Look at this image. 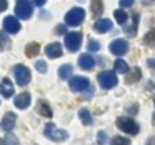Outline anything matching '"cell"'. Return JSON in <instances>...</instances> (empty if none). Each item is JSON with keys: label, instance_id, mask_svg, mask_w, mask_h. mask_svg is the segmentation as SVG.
I'll use <instances>...</instances> for the list:
<instances>
[{"label": "cell", "instance_id": "cell-1", "mask_svg": "<svg viewBox=\"0 0 155 145\" xmlns=\"http://www.w3.org/2000/svg\"><path fill=\"white\" fill-rule=\"evenodd\" d=\"M85 18V10L82 7H74L67 12L65 15V25H70V27H75V25H80Z\"/></svg>", "mask_w": 155, "mask_h": 145}, {"label": "cell", "instance_id": "cell-2", "mask_svg": "<svg viewBox=\"0 0 155 145\" xmlns=\"http://www.w3.org/2000/svg\"><path fill=\"white\" fill-rule=\"evenodd\" d=\"M97 78H98V84H100L102 88H112V87H115V85H117V82H118L115 72H112V70L100 72Z\"/></svg>", "mask_w": 155, "mask_h": 145}, {"label": "cell", "instance_id": "cell-3", "mask_svg": "<svg viewBox=\"0 0 155 145\" xmlns=\"http://www.w3.org/2000/svg\"><path fill=\"white\" fill-rule=\"evenodd\" d=\"M45 137L50 138L54 142H64L65 138L68 137V133L65 130H60V128H55L54 124H47L45 125V130H44Z\"/></svg>", "mask_w": 155, "mask_h": 145}, {"label": "cell", "instance_id": "cell-4", "mask_svg": "<svg viewBox=\"0 0 155 145\" xmlns=\"http://www.w3.org/2000/svg\"><path fill=\"white\" fill-rule=\"evenodd\" d=\"M115 124H117V127L120 128V130H124L125 133H130V135L138 133V125L135 124L130 117H118Z\"/></svg>", "mask_w": 155, "mask_h": 145}, {"label": "cell", "instance_id": "cell-5", "mask_svg": "<svg viewBox=\"0 0 155 145\" xmlns=\"http://www.w3.org/2000/svg\"><path fill=\"white\" fill-rule=\"evenodd\" d=\"M32 4L28 0H18L17 5H15V14H17V18H22V20H27V18L32 17Z\"/></svg>", "mask_w": 155, "mask_h": 145}, {"label": "cell", "instance_id": "cell-6", "mask_svg": "<svg viewBox=\"0 0 155 145\" xmlns=\"http://www.w3.org/2000/svg\"><path fill=\"white\" fill-rule=\"evenodd\" d=\"M82 44V34L80 32H68L65 35V47H67L68 52H75L78 50Z\"/></svg>", "mask_w": 155, "mask_h": 145}, {"label": "cell", "instance_id": "cell-7", "mask_svg": "<svg viewBox=\"0 0 155 145\" xmlns=\"http://www.w3.org/2000/svg\"><path fill=\"white\" fill-rule=\"evenodd\" d=\"M14 72H15V80H17V84L18 85H27L28 82H30V70H28L27 67H24V65H15V68H14Z\"/></svg>", "mask_w": 155, "mask_h": 145}, {"label": "cell", "instance_id": "cell-8", "mask_svg": "<svg viewBox=\"0 0 155 145\" xmlns=\"http://www.w3.org/2000/svg\"><path fill=\"white\" fill-rule=\"evenodd\" d=\"M68 85H70V90L74 92H84L90 87V82L87 77H72Z\"/></svg>", "mask_w": 155, "mask_h": 145}, {"label": "cell", "instance_id": "cell-9", "mask_svg": "<svg viewBox=\"0 0 155 145\" xmlns=\"http://www.w3.org/2000/svg\"><path fill=\"white\" fill-rule=\"evenodd\" d=\"M110 52L114 55H117V57H122V55H125L128 52V44L127 40H124V38H117V40H114L110 44Z\"/></svg>", "mask_w": 155, "mask_h": 145}, {"label": "cell", "instance_id": "cell-10", "mask_svg": "<svg viewBox=\"0 0 155 145\" xmlns=\"http://www.w3.org/2000/svg\"><path fill=\"white\" fill-rule=\"evenodd\" d=\"M2 25H4V30L7 32V34H17V32L20 30V22H18V18L14 17V15L5 17Z\"/></svg>", "mask_w": 155, "mask_h": 145}, {"label": "cell", "instance_id": "cell-11", "mask_svg": "<svg viewBox=\"0 0 155 145\" xmlns=\"http://www.w3.org/2000/svg\"><path fill=\"white\" fill-rule=\"evenodd\" d=\"M15 120H17V115L12 114V112H7V114L4 115V118H2V130L7 132V133L10 130H14Z\"/></svg>", "mask_w": 155, "mask_h": 145}, {"label": "cell", "instance_id": "cell-12", "mask_svg": "<svg viewBox=\"0 0 155 145\" xmlns=\"http://www.w3.org/2000/svg\"><path fill=\"white\" fill-rule=\"evenodd\" d=\"M78 65H80V68H84V70H92L97 64H95V58L92 57L90 54H82L80 57H78Z\"/></svg>", "mask_w": 155, "mask_h": 145}, {"label": "cell", "instance_id": "cell-13", "mask_svg": "<svg viewBox=\"0 0 155 145\" xmlns=\"http://www.w3.org/2000/svg\"><path fill=\"white\" fill-rule=\"evenodd\" d=\"M30 100H32L30 94H28V92H24V94H20V95H17V97H15L14 104H15V107H17V108L25 110V108L30 105Z\"/></svg>", "mask_w": 155, "mask_h": 145}, {"label": "cell", "instance_id": "cell-14", "mask_svg": "<svg viewBox=\"0 0 155 145\" xmlns=\"http://www.w3.org/2000/svg\"><path fill=\"white\" fill-rule=\"evenodd\" d=\"M45 54H47L48 58H58L62 55V45L58 42H54V44H48L45 47Z\"/></svg>", "mask_w": 155, "mask_h": 145}, {"label": "cell", "instance_id": "cell-15", "mask_svg": "<svg viewBox=\"0 0 155 145\" xmlns=\"http://www.w3.org/2000/svg\"><path fill=\"white\" fill-rule=\"evenodd\" d=\"M94 30L98 32V34L110 32V30H112V22L108 20V18H98V20L94 24Z\"/></svg>", "mask_w": 155, "mask_h": 145}, {"label": "cell", "instance_id": "cell-16", "mask_svg": "<svg viewBox=\"0 0 155 145\" xmlns=\"http://www.w3.org/2000/svg\"><path fill=\"white\" fill-rule=\"evenodd\" d=\"M2 95H4L5 98L14 95V84H12L10 78H7V77L2 80Z\"/></svg>", "mask_w": 155, "mask_h": 145}, {"label": "cell", "instance_id": "cell-17", "mask_svg": "<svg viewBox=\"0 0 155 145\" xmlns=\"http://www.w3.org/2000/svg\"><path fill=\"white\" fill-rule=\"evenodd\" d=\"M72 72H74V67H72L70 64H65V65H62V67L58 68V77L64 78V80H67V78L72 77Z\"/></svg>", "mask_w": 155, "mask_h": 145}, {"label": "cell", "instance_id": "cell-18", "mask_svg": "<svg viewBox=\"0 0 155 145\" xmlns=\"http://www.w3.org/2000/svg\"><path fill=\"white\" fill-rule=\"evenodd\" d=\"M37 112L42 115V117H52V110H50V107H48V104L45 100H40L38 102V107H37Z\"/></svg>", "mask_w": 155, "mask_h": 145}, {"label": "cell", "instance_id": "cell-19", "mask_svg": "<svg viewBox=\"0 0 155 145\" xmlns=\"http://www.w3.org/2000/svg\"><path fill=\"white\" fill-rule=\"evenodd\" d=\"M38 52H40V45H38L37 42H30V44H27V47H25V55H27V57H35Z\"/></svg>", "mask_w": 155, "mask_h": 145}, {"label": "cell", "instance_id": "cell-20", "mask_svg": "<svg viewBox=\"0 0 155 145\" xmlns=\"http://www.w3.org/2000/svg\"><path fill=\"white\" fill-rule=\"evenodd\" d=\"M92 15L94 17H100L102 12H104V4H102V0H92Z\"/></svg>", "mask_w": 155, "mask_h": 145}, {"label": "cell", "instance_id": "cell-21", "mask_svg": "<svg viewBox=\"0 0 155 145\" xmlns=\"http://www.w3.org/2000/svg\"><path fill=\"white\" fill-rule=\"evenodd\" d=\"M114 67L117 72H120V74H127L128 72V65L125 60H122V58H117V60L114 62Z\"/></svg>", "mask_w": 155, "mask_h": 145}, {"label": "cell", "instance_id": "cell-22", "mask_svg": "<svg viewBox=\"0 0 155 145\" xmlns=\"http://www.w3.org/2000/svg\"><path fill=\"white\" fill-rule=\"evenodd\" d=\"M78 117H80V120L84 122L85 125H90V124H92V115H90V112H88L87 108H80V112H78Z\"/></svg>", "mask_w": 155, "mask_h": 145}, {"label": "cell", "instance_id": "cell-23", "mask_svg": "<svg viewBox=\"0 0 155 145\" xmlns=\"http://www.w3.org/2000/svg\"><path fill=\"white\" fill-rule=\"evenodd\" d=\"M2 145H18V138L12 133H7L2 140Z\"/></svg>", "mask_w": 155, "mask_h": 145}, {"label": "cell", "instance_id": "cell-24", "mask_svg": "<svg viewBox=\"0 0 155 145\" xmlns=\"http://www.w3.org/2000/svg\"><path fill=\"white\" fill-rule=\"evenodd\" d=\"M140 77H142V72H140V68H135V70L130 74V77L127 78V84H132V82L135 84V82H138V80H140Z\"/></svg>", "mask_w": 155, "mask_h": 145}, {"label": "cell", "instance_id": "cell-25", "mask_svg": "<svg viewBox=\"0 0 155 145\" xmlns=\"http://www.w3.org/2000/svg\"><path fill=\"white\" fill-rule=\"evenodd\" d=\"M137 22H138V15L135 14L134 15V24H132L130 27H125V34H127V35H134L135 32H137Z\"/></svg>", "mask_w": 155, "mask_h": 145}, {"label": "cell", "instance_id": "cell-26", "mask_svg": "<svg viewBox=\"0 0 155 145\" xmlns=\"http://www.w3.org/2000/svg\"><path fill=\"white\" fill-rule=\"evenodd\" d=\"M110 145H130V140L127 137H114Z\"/></svg>", "mask_w": 155, "mask_h": 145}, {"label": "cell", "instance_id": "cell-27", "mask_svg": "<svg viewBox=\"0 0 155 145\" xmlns=\"http://www.w3.org/2000/svg\"><path fill=\"white\" fill-rule=\"evenodd\" d=\"M115 20L118 22V24H125L127 22V14H125V10H115Z\"/></svg>", "mask_w": 155, "mask_h": 145}, {"label": "cell", "instance_id": "cell-28", "mask_svg": "<svg viewBox=\"0 0 155 145\" xmlns=\"http://www.w3.org/2000/svg\"><path fill=\"white\" fill-rule=\"evenodd\" d=\"M145 44L155 45V30H150L147 35H145Z\"/></svg>", "mask_w": 155, "mask_h": 145}, {"label": "cell", "instance_id": "cell-29", "mask_svg": "<svg viewBox=\"0 0 155 145\" xmlns=\"http://www.w3.org/2000/svg\"><path fill=\"white\" fill-rule=\"evenodd\" d=\"M35 68H37L40 74H45V72H47V64H45L44 60H38V62H35Z\"/></svg>", "mask_w": 155, "mask_h": 145}, {"label": "cell", "instance_id": "cell-30", "mask_svg": "<svg viewBox=\"0 0 155 145\" xmlns=\"http://www.w3.org/2000/svg\"><path fill=\"white\" fill-rule=\"evenodd\" d=\"M98 48H100V44H98L97 40H90V42H88V50H90V52H98Z\"/></svg>", "mask_w": 155, "mask_h": 145}, {"label": "cell", "instance_id": "cell-31", "mask_svg": "<svg viewBox=\"0 0 155 145\" xmlns=\"http://www.w3.org/2000/svg\"><path fill=\"white\" fill-rule=\"evenodd\" d=\"M132 5H134V0H120V7H122V8L132 7Z\"/></svg>", "mask_w": 155, "mask_h": 145}, {"label": "cell", "instance_id": "cell-32", "mask_svg": "<svg viewBox=\"0 0 155 145\" xmlns=\"http://www.w3.org/2000/svg\"><path fill=\"white\" fill-rule=\"evenodd\" d=\"M105 132H98V143L100 145H105Z\"/></svg>", "mask_w": 155, "mask_h": 145}, {"label": "cell", "instance_id": "cell-33", "mask_svg": "<svg viewBox=\"0 0 155 145\" xmlns=\"http://www.w3.org/2000/svg\"><path fill=\"white\" fill-rule=\"evenodd\" d=\"M45 2H47V0H34V4L37 5V7H42V5H45Z\"/></svg>", "mask_w": 155, "mask_h": 145}, {"label": "cell", "instance_id": "cell-34", "mask_svg": "<svg viewBox=\"0 0 155 145\" xmlns=\"http://www.w3.org/2000/svg\"><path fill=\"white\" fill-rule=\"evenodd\" d=\"M57 32H58V34H65V27H64V25H58ZM65 35H67V34H65Z\"/></svg>", "mask_w": 155, "mask_h": 145}, {"label": "cell", "instance_id": "cell-35", "mask_svg": "<svg viewBox=\"0 0 155 145\" xmlns=\"http://www.w3.org/2000/svg\"><path fill=\"white\" fill-rule=\"evenodd\" d=\"M147 64H148V67H150V68H155V58H150Z\"/></svg>", "mask_w": 155, "mask_h": 145}, {"label": "cell", "instance_id": "cell-36", "mask_svg": "<svg viewBox=\"0 0 155 145\" xmlns=\"http://www.w3.org/2000/svg\"><path fill=\"white\" fill-rule=\"evenodd\" d=\"M5 45H7V37L2 35V48H5Z\"/></svg>", "mask_w": 155, "mask_h": 145}, {"label": "cell", "instance_id": "cell-37", "mask_svg": "<svg viewBox=\"0 0 155 145\" xmlns=\"http://www.w3.org/2000/svg\"><path fill=\"white\" fill-rule=\"evenodd\" d=\"M147 145H155V137H150L147 140Z\"/></svg>", "mask_w": 155, "mask_h": 145}, {"label": "cell", "instance_id": "cell-38", "mask_svg": "<svg viewBox=\"0 0 155 145\" xmlns=\"http://www.w3.org/2000/svg\"><path fill=\"white\" fill-rule=\"evenodd\" d=\"M153 104H155V97H153Z\"/></svg>", "mask_w": 155, "mask_h": 145}]
</instances>
